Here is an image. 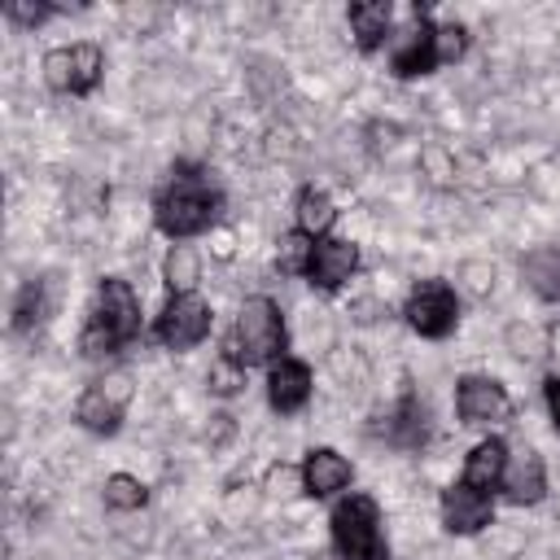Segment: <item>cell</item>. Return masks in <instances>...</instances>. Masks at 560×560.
I'll return each instance as SVG.
<instances>
[{
    "instance_id": "cell-1",
    "label": "cell",
    "mask_w": 560,
    "mask_h": 560,
    "mask_svg": "<svg viewBox=\"0 0 560 560\" xmlns=\"http://www.w3.org/2000/svg\"><path fill=\"white\" fill-rule=\"evenodd\" d=\"M219 206H223V192L210 179V171L197 162H175L166 184L153 197V223L171 241H188L219 219Z\"/></svg>"
},
{
    "instance_id": "cell-2",
    "label": "cell",
    "mask_w": 560,
    "mask_h": 560,
    "mask_svg": "<svg viewBox=\"0 0 560 560\" xmlns=\"http://www.w3.org/2000/svg\"><path fill=\"white\" fill-rule=\"evenodd\" d=\"M140 337V298L122 276H105L96 284L92 315L79 332V354L83 359H105Z\"/></svg>"
},
{
    "instance_id": "cell-3",
    "label": "cell",
    "mask_w": 560,
    "mask_h": 560,
    "mask_svg": "<svg viewBox=\"0 0 560 560\" xmlns=\"http://www.w3.org/2000/svg\"><path fill=\"white\" fill-rule=\"evenodd\" d=\"M289 350V328H284V315L271 298H249L241 311H236V324L223 341V354L241 368H254V363H276L284 359Z\"/></svg>"
},
{
    "instance_id": "cell-4",
    "label": "cell",
    "mask_w": 560,
    "mask_h": 560,
    "mask_svg": "<svg viewBox=\"0 0 560 560\" xmlns=\"http://www.w3.org/2000/svg\"><path fill=\"white\" fill-rule=\"evenodd\" d=\"M328 529H332V547L341 560H389V542H385V529H381V508L372 494H346L332 516H328Z\"/></svg>"
},
{
    "instance_id": "cell-5",
    "label": "cell",
    "mask_w": 560,
    "mask_h": 560,
    "mask_svg": "<svg viewBox=\"0 0 560 560\" xmlns=\"http://www.w3.org/2000/svg\"><path fill=\"white\" fill-rule=\"evenodd\" d=\"M105 74V52L88 39L79 44H66V48H52L44 57V83L61 96H88Z\"/></svg>"
},
{
    "instance_id": "cell-6",
    "label": "cell",
    "mask_w": 560,
    "mask_h": 560,
    "mask_svg": "<svg viewBox=\"0 0 560 560\" xmlns=\"http://www.w3.org/2000/svg\"><path fill=\"white\" fill-rule=\"evenodd\" d=\"M411 332L429 337V341H442L455 332L459 324V298L446 280H420L411 293H407V306H402Z\"/></svg>"
},
{
    "instance_id": "cell-7",
    "label": "cell",
    "mask_w": 560,
    "mask_h": 560,
    "mask_svg": "<svg viewBox=\"0 0 560 560\" xmlns=\"http://www.w3.org/2000/svg\"><path fill=\"white\" fill-rule=\"evenodd\" d=\"M442 66V48H438V22L429 18V9L416 4L411 13V26L398 35L394 52H389V70L398 79H420V74H433Z\"/></svg>"
},
{
    "instance_id": "cell-8",
    "label": "cell",
    "mask_w": 560,
    "mask_h": 560,
    "mask_svg": "<svg viewBox=\"0 0 560 560\" xmlns=\"http://www.w3.org/2000/svg\"><path fill=\"white\" fill-rule=\"evenodd\" d=\"M153 337L166 346V350H192L210 337V306L197 298V293H171L158 324H153Z\"/></svg>"
},
{
    "instance_id": "cell-9",
    "label": "cell",
    "mask_w": 560,
    "mask_h": 560,
    "mask_svg": "<svg viewBox=\"0 0 560 560\" xmlns=\"http://www.w3.org/2000/svg\"><path fill=\"white\" fill-rule=\"evenodd\" d=\"M455 416L468 429H494L512 420V398L494 376H459L455 381Z\"/></svg>"
},
{
    "instance_id": "cell-10",
    "label": "cell",
    "mask_w": 560,
    "mask_h": 560,
    "mask_svg": "<svg viewBox=\"0 0 560 560\" xmlns=\"http://www.w3.org/2000/svg\"><path fill=\"white\" fill-rule=\"evenodd\" d=\"M127 398H131V381L118 372V376H105V381H92L74 407V420L96 433V438H109L118 433L122 424V411H127Z\"/></svg>"
},
{
    "instance_id": "cell-11",
    "label": "cell",
    "mask_w": 560,
    "mask_h": 560,
    "mask_svg": "<svg viewBox=\"0 0 560 560\" xmlns=\"http://www.w3.org/2000/svg\"><path fill=\"white\" fill-rule=\"evenodd\" d=\"M438 512H442L446 534H481V529L494 521V503H490V494H486V490H472L468 481L446 486Z\"/></svg>"
},
{
    "instance_id": "cell-12",
    "label": "cell",
    "mask_w": 560,
    "mask_h": 560,
    "mask_svg": "<svg viewBox=\"0 0 560 560\" xmlns=\"http://www.w3.org/2000/svg\"><path fill=\"white\" fill-rule=\"evenodd\" d=\"M359 267V245L354 241H341V236H324L315 241V254H311V267H306V280L319 289V293H337Z\"/></svg>"
},
{
    "instance_id": "cell-13",
    "label": "cell",
    "mask_w": 560,
    "mask_h": 560,
    "mask_svg": "<svg viewBox=\"0 0 560 560\" xmlns=\"http://www.w3.org/2000/svg\"><path fill=\"white\" fill-rule=\"evenodd\" d=\"M267 402L280 411V416H293L311 402V368L302 359H276L267 368Z\"/></svg>"
},
{
    "instance_id": "cell-14",
    "label": "cell",
    "mask_w": 560,
    "mask_h": 560,
    "mask_svg": "<svg viewBox=\"0 0 560 560\" xmlns=\"http://www.w3.org/2000/svg\"><path fill=\"white\" fill-rule=\"evenodd\" d=\"M298 472H302V490H306L311 499H328V494H337V490H346V486L354 481L350 459L337 455L332 446H315V451H306V459H302Z\"/></svg>"
},
{
    "instance_id": "cell-15",
    "label": "cell",
    "mask_w": 560,
    "mask_h": 560,
    "mask_svg": "<svg viewBox=\"0 0 560 560\" xmlns=\"http://www.w3.org/2000/svg\"><path fill=\"white\" fill-rule=\"evenodd\" d=\"M503 490H508V499H512L516 508H529V503H538V499L547 494V464H542V455H538L534 446H525V451H516V455L508 459Z\"/></svg>"
},
{
    "instance_id": "cell-16",
    "label": "cell",
    "mask_w": 560,
    "mask_h": 560,
    "mask_svg": "<svg viewBox=\"0 0 560 560\" xmlns=\"http://www.w3.org/2000/svg\"><path fill=\"white\" fill-rule=\"evenodd\" d=\"M508 459H512V451H508L503 438H481V442L468 451V459H464V481H468L472 490H486V494H490V490L503 486Z\"/></svg>"
},
{
    "instance_id": "cell-17",
    "label": "cell",
    "mask_w": 560,
    "mask_h": 560,
    "mask_svg": "<svg viewBox=\"0 0 560 560\" xmlns=\"http://www.w3.org/2000/svg\"><path fill=\"white\" fill-rule=\"evenodd\" d=\"M346 22H350V35L363 52H376L385 39H389V26H394V4L389 0H354L346 9Z\"/></svg>"
},
{
    "instance_id": "cell-18",
    "label": "cell",
    "mask_w": 560,
    "mask_h": 560,
    "mask_svg": "<svg viewBox=\"0 0 560 560\" xmlns=\"http://www.w3.org/2000/svg\"><path fill=\"white\" fill-rule=\"evenodd\" d=\"M293 219H298V232H306L311 241H324L332 232V223H337V206H332V197L324 188L306 184L298 192V201H293Z\"/></svg>"
},
{
    "instance_id": "cell-19",
    "label": "cell",
    "mask_w": 560,
    "mask_h": 560,
    "mask_svg": "<svg viewBox=\"0 0 560 560\" xmlns=\"http://www.w3.org/2000/svg\"><path fill=\"white\" fill-rule=\"evenodd\" d=\"M521 271L529 280V289L547 302H560V249L556 245H538L521 258Z\"/></svg>"
},
{
    "instance_id": "cell-20",
    "label": "cell",
    "mask_w": 560,
    "mask_h": 560,
    "mask_svg": "<svg viewBox=\"0 0 560 560\" xmlns=\"http://www.w3.org/2000/svg\"><path fill=\"white\" fill-rule=\"evenodd\" d=\"M424 433H429V411H424V402H420L416 394H402V402L394 407V416H389V424H385V438H389L394 446H420Z\"/></svg>"
},
{
    "instance_id": "cell-21",
    "label": "cell",
    "mask_w": 560,
    "mask_h": 560,
    "mask_svg": "<svg viewBox=\"0 0 560 560\" xmlns=\"http://www.w3.org/2000/svg\"><path fill=\"white\" fill-rule=\"evenodd\" d=\"M162 276H166V284H171V293H192V284H197V276H201L197 249H192V245H171Z\"/></svg>"
},
{
    "instance_id": "cell-22",
    "label": "cell",
    "mask_w": 560,
    "mask_h": 560,
    "mask_svg": "<svg viewBox=\"0 0 560 560\" xmlns=\"http://www.w3.org/2000/svg\"><path fill=\"white\" fill-rule=\"evenodd\" d=\"M311 254H315V241H311L306 232H298V228L276 241V267H280L284 276H306Z\"/></svg>"
},
{
    "instance_id": "cell-23",
    "label": "cell",
    "mask_w": 560,
    "mask_h": 560,
    "mask_svg": "<svg viewBox=\"0 0 560 560\" xmlns=\"http://www.w3.org/2000/svg\"><path fill=\"white\" fill-rule=\"evenodd\" d=\"M105 508H114V512H136V508H144L149 503V490H144V481L140 477H131V472H114V477H105Z\"/></svg>"
},
{
    "instance_id": "cell-24",
    "label": "cell",
    "mask_w": 560,
    "mask_h": 560,
    "mask_svg": "<svg viewBox=\"0 0 560 560\" xmlns=\"http://www.w3.org/2000/svg\"><path fill=\"white\" fill-rule=\"evenodd\" d=\"M44 315H48L44 280H26L22 293H18V302H13V328H18V332H31V328L44 324Z\"/></svg>"
},
{
    "instance_id": "cell-25",
    "label": "cell",
    "mask_w": 560,
    "mask_h": 560,
    "mask_svg": "<svg viewBox=\"0 0 560 560\" xmlns=\"http://www.w3.org/2000/svg\"><path fill=\"white\" fill-rule=\"evenodd\" d=\"M206 385H210V394L232 398V394L245 385V368H241V363H232L228 354H219V359H214V368H210V376H206Z\"/></svg>"
},
{
    "instance_id": "cell-26",
    "label": "cell",
    "mask_w": 560,
    "mask_h": 560,
    "mask_svg": "<svg viewBox=\"0 0 560 560\" xmlns=\"http://www.w3.org/2000/svg\"><path fill=\"white\" fill-rule=\"evenodd\" d=\"M57 13H61L57 4H26V0H9V4H4V18L18 22V26H39V22L57 18Z\"/></svg>"
},
{
    "instance_id": "cell-27",
    "label": "cell",
    "mask_w": 560,
    "mask_h": 560,
    "mask_svg": "<svg viewBox=\"0 0 560 560\" xmlns=\"http://www.w3.org/2000/svg\"><path fill=\"white\" fill-rule=\"evenodd\" d=\"M438 48H442V61H459L464 48H468V31L459 22H442L438 26Z\"/></svg>"
},
{
    "instance_id": "cell-28",
    "label": "cell",
    "mask_w": 560,
    "mask_h": 560,
    "mask_svg": "<svg viewBox=\"0 0 560 560\" xmlns=\"http://www.w3.org/2000/svg\"><path fill=\"white\" fill-rule=\"evenodd\" d=\"M542 398H547L551 424H556V433H560V376H547V381H542Z\"/></svg>"
}]
</instances>
